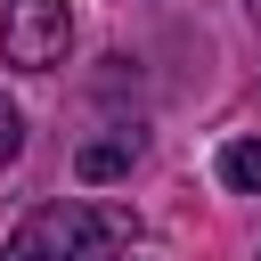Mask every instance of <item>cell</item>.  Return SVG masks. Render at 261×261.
<instances>
[{"instance_id":"obj_6","label":"cell","mask_w":261,"mask_h":261,"mask_svg":"<svg viewBox=\"0 0 261 261\" xmlns=\"http://www.w3.org/2000/svg\"><path fill=\"white\" fill-rule=\"evenodd\" d=\"M253 16H261V0H253Z\"/></svg>"},{"instance_id":"obj_1","label":"cell","mask_w":261,"mask_h":261,"mask_svg":"<svg viewBox=\"0 0 261 261\" xmlns=\"http://www.w3.org/2000/svg\"><path fill=\"white\" fill-rule=\"evenodd\" d=\"M130 237V212H114V204H41V212H24V228L0 245V261H98L106 245H122Z\"/></svg>"},{"instance_id":"obj_3","label":"cell","mask_w":261,"mask_h":261,"mask_svg":"<svg viewBox=\"0 0 261 261\" xmlns=\"http://www.w3.org/2000/svg\"><path fill=\"white\" fill-rule=\"evenodd\" d=\"M130 163H139V130H106V139H90V147L73 155V171H82L90 188H98V179H122Z\"/></svg>"},{"instance_id":"obj_5","label":"cell","mask_w":261,"mask_h":261,"mask_svg":"<svg viewBox=\"0 0 261 261\" xmlns=\"http://www.w3.org/2000/svg\"><path fill=\"white\" fill-rule=\"evenodd\" d=\"M16 147H24V114H16V106H8V98H0V163H8V155H16Z\"/></svg>"},{"instance_id":"obj_4","label":"cell","mask_w":261,"mask_h":261,"mask_svg":"<svg viewBox=\"0 0 261 261\" xmlns=\"http://www.w3.org/2000/svg\"><path fill=\"white\" fill-rule=\"evenodd\" d=\"M220 179L237 196H261V139H228L220 147Z\"/></svg>"},{"instance_id":"obj_2","label":"cell","mask_w":261,"mask_h":261,"mask_svg":"<svg viewBox=\"0 0 261 261\" xmlns=\"http://www.w3.org/2000/svg\"><path fill=\"white\" fill-rule=\"evenodd\" d=\"M65 41H73V8L65 0H8V16H0V57L8 65L49 73V65H65Z\"/></svg>"}]
</instances>
